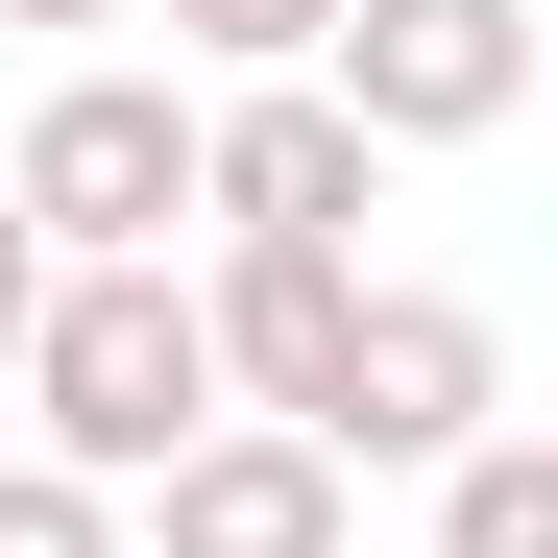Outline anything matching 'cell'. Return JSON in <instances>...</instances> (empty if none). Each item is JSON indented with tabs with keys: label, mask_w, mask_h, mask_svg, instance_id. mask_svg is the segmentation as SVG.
I'll list each match as a JSON object with an SVG mask.
<instances>
[{
	"label": "cell",
	"mask_w": 558,
	"mask_h": 558,
	"mask_svg": "<svg viewBox=\"0 0 558 558\" xmlns=\"http://www.w3.org/2000/svg\"><path fill=\"white\" fill-rule=\"evenodd\" d=\"M25 461H73V486H146V461H195L219 437V340H195V267H49V316H25Z\"/></svg>",
	"instance_id": "cell-1"
},
{
	"label": "cell",
	"mask_w": 558,
	"mask_h": 558,
	"mask_svg": "<svg viewBox=\"0 0 558 558\" xmlns=\"http://www.w3.org/2000/svg\"><path fill=\"white\" fill-rule=\"evenodd\" d=\"M0 219H25L49 267H170V243H195V73L73 49L25 98V146H0Z\"/></svg>",
	"instance_id": "cell-2"
},
{
	"label": "cell",
	"mask_w": 558,
	"mask_h": 558,
	"mask_svg": "<svg viewBox=\"0 0 558 558\" xmlns=\"http://www.w3.org/2000/svg\"><path fill=\"white\" fill-rule=\"evenodd\" d=\"M461 437H510V316H486V292H389V267H364L340 389H316V461H340V486H437Z\"/></svg>",
	"instance_id": "cell-3"
},
{
	"label": "cell",
	"mask_w": 558,
	"mask_h": 558,
	"mask_svg": "<svg viewBox=\"0 0 558 558\" xmlns=\"http://www.w3.org/2000/svg\"><path fill=\"white\" fill-rule=\"evenodd\" d=\"M316 98L364 122V146H510L534 122V0H340L316 25Z\"/></svg>",
	"instance_id": "cell-4"
},
{
	"label": "cell",
	"mask_w": 558,
	"mask_h": 558,
	"mask_svg": "<svg viewBox=\"0 0 558 558\" xmlns=\"http://www.w3.org/2000/svg\"><path fill=\"white\" fill-rule=\"evenodd\" d=\"M364 219H389V146H364L316 73L195 98V243H316V267H364Z\"/></svg>",
	"instance_id": "cell-5"
},
{
	"label": "cell",
	"mask_w": 558,
	"mask_h": 558,
	"mask_svg": "<svg viewBox=\"0 0 558 558\" xmlns=\"http://www.w3.org/2000/svg\"><path fill=\"white\" fill-rule=\"evenodd\" d=\"M122 558H364V486H340L316 437L219 413L195 461H146V486H122Z\"/></svg>",
	"instance_id": "cell-6"
},
{
	"label": "cell",
	"mask_w": 558,
	"mask_h": 558,
	"mask_svg": "<svg viewBox=\"0 0 558 558\" xmlns=\"http://www.w3.org/2000/svg\"><path fill=\"white\" fill-rule=\"evenodd\" d=\"M340 316H364V267H316V243H195V340H219V413L316 437V389H340Z\"/></svg>",
	"instance_id": "cell-7"
},
{
	"label": "cell",
	"mask_w": 558,
	"mask_h": 558,
	"mask_svg": "<svg viewBox=\"0 0 558 558\" xmlns=\"http://www.w3.org/2000/svg\"><path fill=\"white\" fill-rule=\"evenodd\" d=\"M437 558H558V437H534V413L437 461Z\"/></svg>",
	"instance_id": "cell-8"
},
{
	"label": "cell",
	"mask_w": 558,
	"mask_h": 558,
	"mask_svg": "<svg viewBox=\"0 0 558 558\" xmlns=\"http://www.w3.org/2000/svg\"><path fill=\"white\" fill-rule=\"evenodd\" d=\"M146 25H170V73H195V98H267V73H316L340 0H146Z\"/></svg>",
	"instance_id": "cell-9"
},
{
	"label": "cell",
	"mask_w": 558,
	"mask_h": 558,
	"mask_svg": "<svg viewBox=\"0 0 558 558\" xmlns=\"http://www.w3.org/2000/svg\"><path fill=\"white\" fill-rule=\"evenodd\" d=\"M0 558H122V510L73 486V461H25V437H0Z\"/></svg>",
	"instance_id": "cell-10"
},
{
	"label": "cell",
	"mask_w": 558,
	"mask_h": 558,
	"mask_svg": "<svg viewBox=\"0 0 558 558\" xmlns=\"http://www.w3.org/2000/svg\"><path fill=\"white\" fill-rule=\"evenodd\" d=\"M25 316H49V243H25V219H0V364H25Z\"/></svg>",
	"instance_id": "cell-11"
},
{
	"label": "cell",
	"mask_w": 558,
	"mask_h": 558,
	"mask_svg": "<svg viewBox=\"0 0 558 558\" xmlns=\"http://www.w3.org/2000/svg\"><path fill=\"white\" fill-rule=\"evenodd\" d=\"M0 25H49V49H98V25H146V0H0Z\"/></svg>",
	"instance_id": "cell-12"
}]
</instances>
